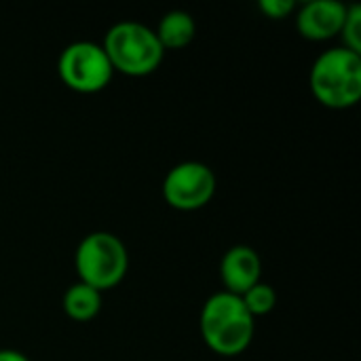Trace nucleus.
I'll return each mask as SVG.
<instances>
[{
  "label": "nucleus",
  "instance_id": "obj_13",
  "mask_svg": "<svg viewBox=\"0 0 361 361\" xmlns=\"http://www.w3.org/2000/svg\"><path fill=\"white\" fill-rule=\"evenodd\" d=\"M258 6L271 19H283V17H288L294 11L296 4L292 0H260Z\"/></svg>",
  "mask_w": 361,
  "mask_h": 361
},
{
  "label": "nucleus",
  "instance_id": "obj_1",
  "mask_svg": "<svg viewBox=\"0 0 361 361\" xmlns=\"http://www.w3.org/2000/svg\"><path fill=\"white\" fill-rule=\"evenodd\" d=\"M199 326L203 343L218 355L226 357L243 353L250 347L256 330V322L245 309L241 296L226 290L205 300Z\"/></svg>",
  "mask_w": 361,
  "mask_h": 361
},
{
  "label": "nucleus",
  "instance_id": "obj_8",
  "mask_svg": "<svg viewBox=\"0 0 361 361\" xmlns=\"http://www.w3.org/2000/svg\"><path fill=\"white\" fill-rule=\"evenodd\" d=\"M262 260L258 252L250 245H235L231 247L220 262V277L226 286V292L241 296L245 290L260 281Z\"/></svg>",
  "mask_w": 361,
  "mask_h": 361
},
{
  "label": "nucleus",
  "instance_id": "obj_3",
  "mask_svg": "<svg viewBox=\"0 0 361 361\" xmlns=\"http://www.w3.org/2000/svg\"><path fill=\"white\" fill-rule=\"evenodd\" d=\"M311 91L328 108H349L361 97V55L334 47L324 51L311 68Z\"/></svg>",
  "mask_w": 361,
  "mask_h": 361
},
{
  "label": "nucleus",
  "instance_id": "obj_14",
  "mask_svg": "<svg viewBox=\"0 0 361 361\" xmlns=\"http://www.w3.org/2000/svg\"><path fill=\"white\" fill-rule=\"evenodd\" d=\"M0 361H30L23 353L13 351V349H2L0 351Z\"/></svg>",
  "mask_w": 361,
  "mask_h": 361
},
{
  "label": "nucleus",
  "instance_id": "obj_4",
  "mask_svg": "<svg viewBox=\"0 0 361 361\" xmlns=\"http://www.w3.org/2000/svg\"><path fill=\"white\" fill-rule=\"evenodd\" d=\"M74 264L82 283L104 292L123 281L129 269V254L116 235L95 231L78 243Z\"/></svg>",
  "mask_w": 361,
  "mask_h": 361
},
{
  "label": "nucleus",
  "instance_id": "obj_10",
  "mask_svg": "<svg viewBox=\"0 0 361 361\" xmlns=\"http://www.w3.org/2000/svg\"><path fill=\"white\" fill-rule=\"evenodd\" d=\"M102 309V292L76 281L63 294V311L74 322H91Z\"/></svg>",
  "mask_w": 361,
  "mask_h": 361
},
{
  "label": "nucleus",
  "instance_id": "obj_12",
  "mask_svg": "<svg viewBox=\"0 0 361 361\" xmlns=\"http://www.w3.org/2000/svg\"><path fill=\"white\" fill-rule=\"evenodd\" d=\"M341 36H343V47L353 51V53H361V6L360 4H349L347 6V17L345 23L341 27Z\"/></svg>",
  "mask_w": 361,
  "mask_h": 361
},
{
  "label": "nucleus",
  "instance_id": "obj_7",
  "mask_svg": "<svg viewBox=\"0 0 361 361\" xmlns=\"http://www.w3.org/2000/svg\"><path fill=\"white\" fill-rule=\"evenodd\" d=\"M347 17V4L338 0H313L307 2L296 17L298 32L309 40H328L341 34Z\"/></svg>",
  "mask_w": 361,
  "mask_h": 361
},
{
  "label": "nucleus",
  "instance_id": "obj_11",
  "mask_svg": "<svg viewBox=\"0 0 361 361\" xmlns=\"http://www.w3.org/2000/svg\"><path fill=\"white\" fill-rule=\"evenodd\" d=\"M241 300H243V305H245V309L250 311L252 317H260V315H267V313H271L275 309L277 294L269 283L258 281L256 286H252L250 290H245L241 294Z\"/></svg>",
  "mask_w": 361,
  "mask_h": 361
},
{
  "label": "nucleus",
  "instance_id": "obj_5",
  "mask_svg": "<svg viewBox=\"0 0 361 361\" xmlns=\"http://www.w3.org/2000/svg\"><path fill=\"white\" fill-rule=\"evenodd\" d=\"M57 72L63 85L78 93L102 91L114 74L102 44L91 40L68 44L57 59Z\"/></svg>",
  "mask_w": 361,
  "mask_h": 361
},
{
  "label": "nucleus",
  "instance_id": "obj_2",
  "mask_svg": "<svg viewBox=\"0 0 361 361\" xmlns=\"http://www.w3.org/2000/svg\"><path fill=\"white\" fill-rule=\"evenodd\" d=\"M114 72L127 76H146L152 74L165 55L152 27L140 21H118L114 23L102 44Z\"/></svg>",
  "mask_w": 361,
  "mask_h": 361
},
{
  "label": "nucleus",
  "instance_id": "obj_9",
  "mask_svg": "<svg viewBox=\"0 0 361 361\" xmlns=\"http://www.w3.org/2000/svg\"><path fill=\"white\" fill-rule=\"evenodd\" d=\"M154 34L163 49H182L188 42H192L197 34V23L192 15L186 11H169L159 21Z\"/></svg>",
  "mask_w": 361,
  "mask_h": 361
},
{
  "label": "nucleus",
  "instance_id": "obj_6",
  "mask_svg": "<svg viewBox=\"0 0 361 361\" xmlns=\"http://www.w3.org/2000/svg\"><path fill=\"white\" fill-rule=\"evenodd\" d=\"M216 192V176L209 165L199 161H184L173 165L163 180L165 201L182 212L205 207Z\"/></svg>",
  "mask_w": 361,
  "mask_h": 361
}]
</instances>
